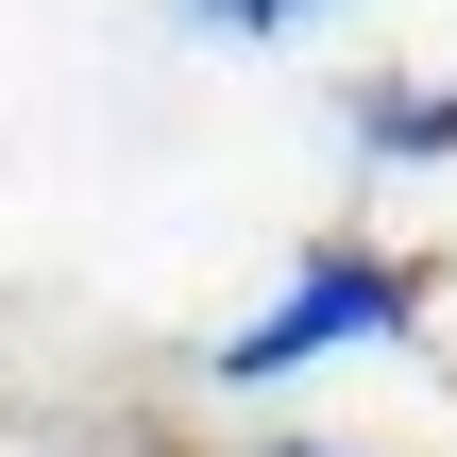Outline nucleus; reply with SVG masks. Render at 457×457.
I'll list each match as a JSON object with an SVG mask.
<instances>
[{"label":"nucleus","instance_id":"nucleus-1","mask_svg":"<svg viewBox=\"0 0 457 457\" xmlns=\"http://www.w3.org/2000/svg\"><path fill=\"white\" fill-rule=\"evenodd\" d=\"M407 322H424V254H390V237H305L288 288L220 339V390H288V373H322V356H390Z\"/></svg>","mask_w":457,"mask_h":457},{"label":"nucleus","instance_id":"nucleus-2","mask_svg":"<svg viewBox=\"0 0 457 457\" xmlns=\"http://www.w3.org/2000/svg\"><path fill=\"white\" fill-rule=\"evenodd\" d=\"M356 153H390V170L457 153V85H373V102H356Z\"/></svg>","mask_w":457,"mask_h":457},{"label":"nucleus","instance_id":"nucleus-3","mask_svg":"<svg viewBox=\"0 0 457 457\" xmlns=\"http://www.w3.org/2000/svg\"><path fill=\"white\" fill-rule=\"evenodd\" d=\"M187 34H220V51H288V34H322L339 0H170Z\"/></svg>","mask_w":457,"mask_h":457},{"label":"nucleus","instance_id":"nucleus-4","mask_svg":"<svg viewBox=\"0 0 457 457\" xmlns=\"http://www.w3.org/2000/svg\"><path fill=\"white\" fill-rule=\"evenodd\" d=\"M254 457H356V441H254Z\"/></svg>","mask_w":457,"mask_h":457}]
</instances>
